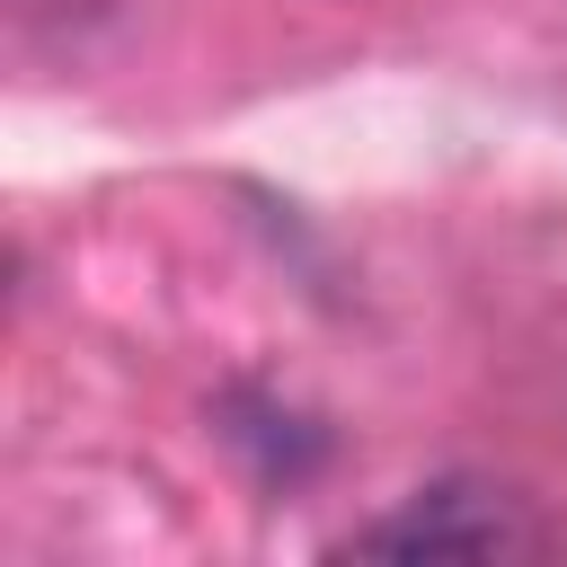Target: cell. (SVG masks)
Listing matches in <instances>:
<instances>
[{
  "instance_id": "6da1fadb",
  "label": "cell",
  "mask_w": 567,
  "mask_h": 567,
  "mask_svg": "<svg viewBox=\"0 0 567 567\" xmlns=\"http://www.w3.org/2000/svg\"><path fill=\"white\" fill-rule=\"evenodd\" d=\"M549 532L523 514V496L487 487V478H443L416 487L408 505H390L381 523H354L337 540V558H532Z\"/></svg>"
}]
</instances>
